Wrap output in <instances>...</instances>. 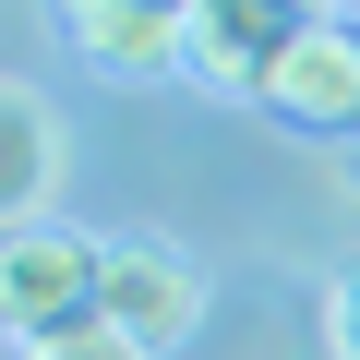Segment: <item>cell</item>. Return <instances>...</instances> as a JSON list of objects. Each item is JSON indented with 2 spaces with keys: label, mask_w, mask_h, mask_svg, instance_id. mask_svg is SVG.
Masks as SVG:
<instances>
[{
  "label": "cell",
  "mask_w": 360,
  "mask_h": 360,
  "mask_svg": "<svg viewBox=\"0 0 360 360\" xmlns=\"http://www.w3.org/2000/svg\"><path fill=\"white\" fill-rule=\"evenodd\" d=\"M0 324H13V348L108 324V240H84L60 217L49 229H0Z\"/></svg>",
  "instance_id": "obj_1"
},
{
  "label": "cell",
  "mask_w": 360,
  "mask_h": 360,
  "mask_svg": "<svg viewBox=\"0 0 360 360\" xmlns=\"http://www.w3.org/2000/svg\"><path fill=\"white\" fill-rule=\"evenodd\" d=\"M300 37H312V0H205L180 25V72L217 84V96H264Z\"/></svg>",
  "instance_id": "obj_2"
},
{
  "label": "cell",
  "mask_w": 360,
  "mask_h": 360,
  "mask_svg": "<svg viewBox=\"0 0 360 360\" xmlns=\"http://www.w3.org/2000/svg\"><path fill=\"white\" fill-rule=\"evenodd\" d=\"M108 324L144 360H168L180 336L205 324V264L180 252V240H108Z\"/></svg>",
  "instance_id": "obj_3"
},
{
  "label": "cell",
  "mask_w": 360,
  "mask_h": 360,
  "mask_svg": "<svg viewBox=\"0 0 360 360\" xmlns=\"http://www.w3.org/2000/svg\"><path fill=\"white\" fill-rule=\"evenodd\" d=\"M252 108H276V120H300V132H360V25H312Z\"/></svg>",
  "instance_id": "obj_4"
},
{
  "label": "cell",
  "mask_w": 360,
  "mask_h": 360,
  "mask_svg": "<svg viewBox=\"0 0 360 360\" xmlns=\"http://www.w3.org/2000/svg\"><path fill=\"white\" fill-rule=\"evenodd\" d=\"M60 193V108L37 84H0V229H49Z\"/></svg>",
  "instance_id": "obj_5"
},
{
  "label": "cell",
  "mask_w": 360,
  "mask_h": 360,
  "mask_svg": "<svg viewBox=\"0 0 360 360\" xmlns=\"http://www.w3.org/2000/svg\"><path fill=\"white\" fill-rule=\"evenodd\" d=\"M60 37H72L96 72H120V84L180 72V13H144V0H60Z\"/></svg>",
  "instance_id": "obj_6"
},
{
  "label": "cell",
  "mask_w": 360,
  "mask_h": 360,
  "mask_svg": "<svg viewBox=\"0 0 360 360\" xmlns=\"http://www.w3.org/2000/svg\"><path fill=\"white\" fill-rule=\"evenodd\" d=\"M13 360H144L120 324H72V336H37V348H13Z\"/></svg>",
  "instance_id": "obj_7"
},
{
  "label": "cell",
  "mask_w": 360,
  "mask_h": 360,
  "mask_svg": "<svg viewBox=\"0 0 360 360\" xmlns=\"http://www.w3.org/2000/svg\"><path fill=\"white\" fill-rule=\"evenodd\" d=\"M324 336H336V360H360V264L336 276V300H324Z\"/></svg>",
  "instance_id": "obj_8"
},
{
  "label": "cell",
  "mask_w": 360,
  "mask_h": 360,
  "mask_svg": "<svg viewBox=\"0 0 360 360\" xmlns=\"http://www.w3.org/2000/svg\"><path fill=\"white\" fill-rule=\"evenodd\" d=\"M348 13H360V0H312V25H348Z\"/></svg>",
  "instance_id": "obj_9"
},
{
  "label": "cell",
  "mask_w": 360,
  "mask_h": 360,
  "mask_svg": "<svg viewBox=\"0 0 360 360\" xmlns=\"http://www.w3.org/2000/svg\"><path fill=\"white\" fill-rule=\"evenodd\" d=\"M144 13H180V25H193V13H205V0H144Z\"/></svg>",
  "instance_id": "obj_10"
},
{
  "label": "cell",
  "mask_w": 360,
  "mask_h": 360,
  "mask_svg": "<svg viewBox=\"0 0 360 360\" xmlns=\"http://www.w3.org/2000/svg\"><path fill=\"white\" fill-rule=\"evenodd\" d=\"M348 193H360V132H348Z\"/></svg>",
  "instance_id": "obj_11"
}]
</instances>
